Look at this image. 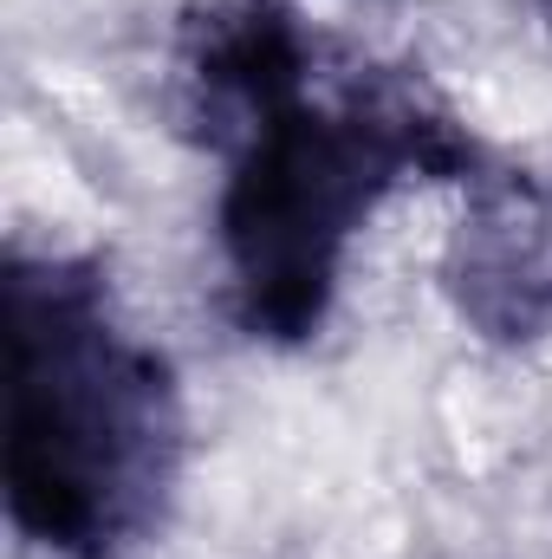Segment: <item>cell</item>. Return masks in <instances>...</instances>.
<instances>
[{
    "mask_svg": "<svg viewBox=\"0 0 552 559\" xmlns=\"http://www.w3.org/2000/svg\"><path fill=\"white\" fill-rule=\"evenodd\" d=\"M195 79L248 118L241 163L221 195V241L241 312L267 338L319 325L351 228L404 169L468 163V143L422 111L305 98V46L274 7H241L208 26Z\"/></svg>",
    "mask_w": 552,
    "mask_h": 559,
    "instance_id": "cell-1",
    "label": "cell"
},
{
    "mask_svg": "<svg viewBox=\"0 0 552 559\" xmlns=\"http://www.w3.org/2000/svg\"><path fill=\"white\" fill-rule=\"evenodd\" d=\"M176 397L98 274L13 261L7 280V488L13 521L72 559H118L163 508Z\"/></svg>",
    "mask_w": 552,
    "mask_h": 559,
    "instance_id": "cell-2",
    "label": "cell"
},
{
    "mask_svg": "<svg viewBox=\"0 0 552 559\" xmlns=\"http://www.w3.org/2000/svg\"><path fill=\"white\" fill-rule=\"evenodd\" d=\"M448 286L481 332H540L552 319V195L533 182L488 189L455 235Z\"/></svg>",
    "mask_w": 552,
    "mask_h": 559,
    "instance_id": "cell-3",
    "label": "cell"
}]
</instances>
